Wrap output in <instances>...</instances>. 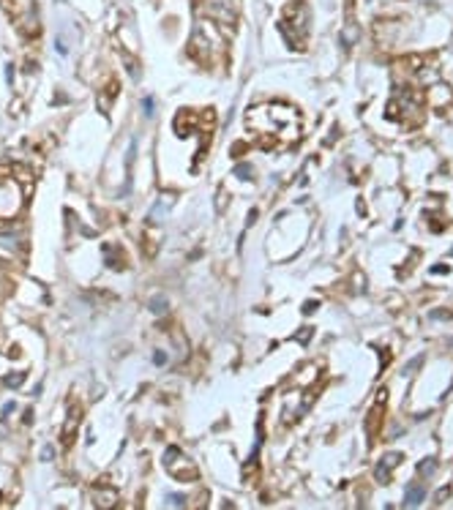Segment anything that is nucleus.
Masks as SVG:
<instances>
[{"mask_svg":"<svg viewBox=\"0 0 453 510\" xmlns=\"http://www.w3.org/2000/svg\"><path fill=\"white\" fill-rule=\"evenodd\" d=\"M6 14L14 19L19 33L25 36H38V14H36V0H0Z\"/></svg>","mask_w":453,"mask_h":510,"instance_id":"nucleus-3","label":"nucleus"},{"mask_svg":"<svg viewBox=\"0 0 453 510\" xmlns=\"http://www.w3.org/2000/svg\"><path fill=\"white\" fill-rule=\"evenodd\" d=\"M309 333H312V327H306V330H300V333H297V341H306V338H309Z\"/></svg>","mask_w":453,"mask_h":510,"instance_id":"nucleus-19","label":"nucleus"},{"mask_svg":"<svg viewBox=\"0 0 453 510\" xmlns=\"http://www.w3.org/2000/svg\"><path fill=\"white\" fill-rule=\"evenodd\" d=\"M448 494H450L448 488H439V491H437V496H434V499H437V505H442V502L448 499Z\"/></svg>","mask_w":453,"mask_h":510,"instance_id":"nucleus-14","label":"nucleus"},{"mask_svg":"<svg viewBox=\"0 0 453 510\" xmlns=\"http://www.w3.org/2000/svg\"><path fill=\"white\" fill-rule=\"evenodd\" d=\"M380 426H382V401H380V407L371 409L369 423H366V428H369V439H371V442L377 439V428H380Z\"/></svg>","mask_w":453,"mask_h":510,"instance_id":"nucleus-8","label":"nucleus"},{"mask_svg":"<svg viewBox=\"0 0 453 510\" xmlns=\"http://www.w3.org/2000/svg\"><path fill=\"white\" fill-rule=\"evenodd\" d=\"M434 469H437V459H426V461H421V464H418V472L423 475V480L429 478V475L434 472Z\"/></svg>","mask_w":453,"mask_h":510,"instance_id":"nucleus-11","label":"nucleus"},{"mask_svg":"<svg viewBox=\"0 0 453 510\" xmlns=\"http://www.w3.org/2000/svg\"><path fill=\"white\" fill-rule=\"evenodd\" d=\"M188 55L202 66H211L216 60H221L224 38H221V33L213 22H197V28L191 33V41H188Z\"/></svg>","mask_w":453,"mask_h":510,"instance_id":"nucleus-2","label":"nucleus"},{"mask_svg":"<svg viewBox=\"0 0 453 510\" xmlns=\"http://www.w3.org/2000/svg\"><path fill=\"white\" fill-rule=\"evenodd\" d=\"M93 499H96L98 507H110L115 499H118V494L115 491H104V494H93Z\"/></svg>","mask_w":453,"mask_h":510,"instance_id":"nucleus-10","label":"nucleus"},{"mask_svg":"<svg viewBox=\"0 0 453 510\" xmlns=\"http://www.w3.org/2000/svg\"><path fill=\"white\" fill-rule=\"evenodd\" d=\"M453 101V90L448 88V85H434V88L429 90V104L431 106H445Z\"/></svg>","mask_w":453,"mask_h":510,"instance_id":"nucleus-7","label":"nucleus"},{"mask_svg":"<svg viewBox=\"0 0 453 510\" xmlns=\"http://www.w3.org/2000/svg\"><path fill=\"white\" fill-rule=\"evenodd\" d=\"M167 502H170L172 507H180V505H183L186 499H183V496H175V494H172V496H167Z\"/></svg>","mask_w":453,"mask_h":510,"instance_id":"nucleus-15","label":"nucleus"},{"mask_svg":"<svg viewBox=\"0 0 453 510\" xmlns=\"http://www.w3.org/2000/svg\"><path fill=\"white\" fill-rule=\"evenodd\" d=\"M246 126L260 139L262 147L276 150V147L295 145L300 139V115L289 104H262L246 112Z\"/></svg>","mask_w":453,"mask_h":510,"instance_id":"nucleus-1","label":"nucleus"},{"mask_svg":"<svg viewBox=\"0 0 453 510\" xmlns=\"http://www.w3.org/2000/svg\"><path fill=\"white\" fill-rule=\"evenodd\" d=\"M167 469L172 472L175 480H197V467L191 464V461L186 459V456H180V464H175V461H167Z\"/></svg>","mask_w":453,"mask_h":510,"instance_id":"nucleus-4","label":"nucleus"},{"mask_svg":"<svg viewBox=\"0 0 453 510\" xmlns=\"http://www.w3.org/2000/svg\"><path fill=\"white\" fill-rule=\"evenodd\" d=\"M314 308H317V300H309V303H306V306H303V314H312V311H314Z\"/></svg>","mask_w":453,"mask_h":510,"instance_id":"nucleus-18","label":"nucleus"},{"mask_svg":"<svg viewBox=\"0 0 453 510\" xmlns=\"http://www.w3.org/2000/svg\"><path fill=\"white\" fill-rule=\"evenodd\" d=\"M22 379H25V374L19 371V374H14V377H9V379H6V385H9V387H17V385H19V382H22Z\"/></svg>","mask_w":453,"mask_h":510,"instance_id":"nucleus-13","label":"nucleus"},{"mask_svg":"<svg viewBox=\"0 0 453 510\" xmlns=\"http://www.w3.org/2000/svg\"><path fill=\"white\" fill-rule=\"evenodd\" d=\"M423 496H426V486L423 483H410L407 488H404V505L407 507H418L423 502Z\"/></svg>","mask_w":453,"mask_h":510,"instance_id":"nucleus-6","label":"nucleus"},{"mask_svg":"<svg viewBox=\"0 0 453 510\" xmlns=\"http://www.w3.org/2000/svg\"><path fill=\"white\" fill-rule=\"evenodd\" d=\"M77 423H79V407H74L69 412V423H66V428H63V442L66 445L71 442V428H77Z\"/></svg>","mask_w":453,"mask_h":510,"instance_id":"nucleus-9","label":"nucleus"},{"mask_svg":"<svg viewBox=\"0 0 453 510\" xmlns=\"http://www.w3.org/2000/svg\"><path fill=\"white\" fill-rule=\"evenodd\" d=\"M248 172H251L248 166H238V175H240V178H248Z\"/></svg>","mask_w":453,"mask_h":510,"instance_id":"nucleus-20","label":"nucleus"},{"mask_svg":"<svg viewBox=\"0 0 453 510\" xmlns=\"http://www.w3.org/2000/svg\"><path fill=\"white\" fill-rule=\"evenodd\" d=\"M421 366H423V355H418V358L412 360V363L404 366V377H412V374H415V368H421Z\"/></svg>","mask_w":453,"mask_h":510,"instance_id":"nucleus-12","label":"nucleus"},{"mask_svg":"<svg viewBox=\"0 0 453 510\" xmlns=\"http://www.w3.org/2000/svg\"><path fill=\"white\" fill-rule=\"evenodd\" d=\"M401 459H404L401 453H388V456H382L380 464H377V472H374L377 480H380V483H390V472H393V469L401 464Z\"/></svg>","mask_w":453,"mask_h":510,"instance_id":"nucleus-5","label":"nucleus"},{"mask_svg":"<svg viewBox=\"0 0 453 510\" xmlns=\"http://www.w3.org/2000/svg\"><path fill=\"white\" fill-rule=\"evenodd\" d=\"M164 308H167V303H164V298H156V300H153V311H164Z\"/></svg>","mask_w":453,"mask_h":510,"instance_id":"nucleus-17","label":"nucleus"},{"mask_svg":"<svg viewBox=\"0 0 453 510\" xmlns=\"http://www.w3.org/2000/svg\"><path fill=\"white\" fill-rule=\"evenodd\" d=\"M431 317H434V319H450L453 311H431Z\"/></svg>","mask_w":453,"mask_h":510,"instance_id":"nucleus-16","label":"nucleus"}]
</instances>
